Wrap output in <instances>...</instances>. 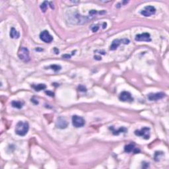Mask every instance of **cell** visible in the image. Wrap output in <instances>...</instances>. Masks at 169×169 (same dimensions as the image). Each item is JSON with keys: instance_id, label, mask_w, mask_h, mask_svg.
<instances>
[{"instance_id": "1", "label": "cell", "mask_w": 169, "mask_h": 169, "mask_svg": "<svg viewBox=\"0 0 169 169\" xmlns=\"http://www.w3.org/2000/svg\"><path fill=\"white\" fill-rule=\"evenodd\" d=\"M28 130H29V124L28 122L20 121L16 125L15 133L20 136H24L28 133Z\"/></svg>"}, {"instance_id": "2", "label": "cell", "mask_w": 169, "mask_h": 169, "mask_svg": "<svg viewBox=\"0 0 169 169\" xmlns=\"http://www.w3.org/2000/svg\"><path fill=\"white\" fill-rule=\"evenodd\" d=\"M18 56L22 61L24 62H28L30 60L29 51L26 48L21 47L18 52Z\"/></svg>"}, {"instance_id": "3", "label": "cell", "mask_w": 169, "mask_h": 169, "mask_svg": "<svg viewBox=\"0 0 169 169\" xmlns=\"http://www.w3.org/2000/svg\"><path fill=\"white\" fill-rule=\"evenodd\" d=\"M134 133L137 136L143 137L145 139H149L150 137V128L144 127L140 130H135Z\"/></svg>"}, {"instance_id": "4", "label": "cell", "mask_w": 169, "mask_h": 169, "mask_svg": "<svg viewBox=\"0 0 169 169\" xmlns=\"http://www.w3.org/2000/svg\"><path fill=\"white\" fill-rule=\"evenodd\" d=\"M72 124L75 128H82L83 126H84L85 121L82 117L77 116V115H74L72 117Z\"/></svg>"}, {"instance_id": "5", "label": "cell", "mask_w": 169, "mask_h": 169, "mask_svg": "<svg viewBox=\"0 0 169 169\" xmlns=\"http://www.w3.org/2000/svg\"><path fill=\"white\" fill-rule=\"evenodd\" d=\"M40 38L46 43H50L53 41V37L48 30H44L40 34Z\"/></svg>"}, {"instance_id": "6", "label": "cell", "mask_w": 169, "mask_h": 169, "mask_svg": "<svg viewBox=\"0 0 169 169\" xmlns=\"http://www.w3.org/2000/svg\"><path fill=\"white\" fill-rule=\"evenodd\" d=\"M155 12H156V9L155 7L148 5L145 7V8L141 11V14L145 17H150L151 15H154Z\"/></svg>"}, {"instance_id": "7", "label": "cell", "mask_w": 169, "mask_h": 169, "mask_svg": "<svg viewBox=\"0 0 169 169\" xmlns=\"http://www.w3.org/2000/svg\"><path fill=\"white\" fill-rule=\"evenodd\" d=\"M135 40L136 41H145V42H150L151 41V35L148 32H145L142 34H137L135 36Z\"/></svg>"}, {"instance_id": "8", "label": "cell", "mask_w": 169, "mask_h": 169, "mask_svg": "<svg viewBox=\"0 0 169 169\" xmlns=\"http://www.w3.org/2000/svg\"><path fill=\"white\" fill-rule=\"evenodd\" d=\"M119 98L123 102H131L133 100V98L131 93L128 92V91H123L122 92H121Z\"/></svg>"}, {"instance_id": "9", "label": "cell", "mask_w": 169, "mask_h": 169, "mask_svg": "<svg viewBox=\"0 0 169 169\" xmlns=\"http://www.w3.org/2000/svg\"><path fill=\"white\" fill-rule=\"evenodd\" d=\"M56 127L60 129H65L68 127V122L64 117H59L56 122Z\"/></svg>"}, {"instance_id": "10", "label": "cell", "mask_w": 169, "mask_h": 169, "mask_svg": "<svg viewBox=\"0 0 169 169\" xmlns=\"http://www.w3.org/2000/svg\"><path fill=\"white\" fill-rule=\"evenodd\" d=\"M165 96V94L163 92H157V93H150L148 95V99L151 101H155L161 99Z\"/></svg>"}, {"instance_id": "11", "label": "cell", "mask_w": 169, "mask_h": 169, "mask_svg": "<svg viewBox=\"0 0 169 169\" xmlns=\"http://www.w3.org/2000/svg\"><path fill=\"white\" fill-rule=\"evenodd\" d=\"M120 44H122V39H115L112 41V43L111 44L110 49V50H115L118 48L119 46L120 45Z\"/></svg>"}, {"instance_id": "12", "label": "cell", "mask_w": 169, "mask_h": 169, "mask_svg": "<svg viewBox=\"0 0 169 169\" xmlns=\"http://www.w3.org/2000/svg\"><path fill=\"white\" fill-rule=\"evenodd\" d=\"M110 130L112 131V133L114 135H119L120 133H126V132L128 131V130H127L126 128H124V127H122V128H120L118 130H115L114 127H110Z\"/></svg>"}, {"instance_id": "13", "label": "cell", "mask_w": 169, "mask_h": 169, "mask_svg": "<svg viewBox=\"0 0 169 169\" xmlns=\"http://www.w3.org/2000/svg\"><path fill=\"white\" fill-rule=\"evenodd\" d=\"M24 102L21 101H16V100H13L11 102V105L13 107L16 108L21 109L23 108L24 105Z\"/></svg>"}, {"instance_id": "14", "label": "cell", "mask_w": 169, "mask_h": 169, "mask_svg": "<svg viewBox=\"0 0 169 169\" xmlns=\"http://www.w3.org/2000/svg\"><path fill=\"white\" fill-rule=\"evenodd\" d=\"M10 37L11 38H19L20 37V34L17 30H16V29L11 28L10 30Z\"/></svg>"}, {"instance_id": "15", "label": "cell", "mask_w": 169, "mask_h": 169, "mask_svg": "<svg viewBox=\"0 0 169 169\" xmlns=\"http://www.w3.org/2000/svg\"><path fill=\"white\" fill-rule=\"evenodd\" d=\"M32 88H34L36 91H40L41 90H44L46 88V85L45 84H32L31 85Z\"/></svg>"}, {"instance_id": "16", "label": "cell", "mask_w": 169, "mask_h": 169, "mask_svg": "<svg viewBox=\"0 0 169 169\" xmlns=\"http://www.w3.org/2000/svg\"><path fill=\"white\" fill-rule=\"evenodd\" d=\"M135 149V145H133V144H129V145H126L125 147H124V151H125L126 153H131V152L134 153Z\"/></svg>"}, {"instance_id": "17", "label": "cell", "mask_w": 169, "mask_h": 169, "mask_svg": "<svg viewBox=\"0 0 169 169\" xmlns=\"http://www.w3.org/2000/svg\"><path fill=\"white\" fill-rule=\"evenodd\" d=\"M48 2L47 1H44L43 3L40 5V9H41L42 11L43 12V13H45V12L46 11L48 7Z\"/></svg>"}, {"instance_id": "18", "label": "cell", "mask_w": 169, "mask_h": 169, "mask_svg": "<svg viewBox=\"0 0 169 169\" xmlns=\"http://www.w3.org/2000/svg\"><path fill=\"white\" fill-rule=\"evenodd\" d=\"M49 68H50V69H52V70H54L55 72H58V71L61 70V69H62V67H61L60 66H59V65H56V64H54V65H51V66H49Z\"/></svg>"}, {"instance_id": "19", "label": "cell", "mask_w": 169, "mask_h": 169, "mask_svg": "<svg viewBox=\"0 0 169 169\" xmlns=\"http://www.w3.org/2000/svg\"><path fill=\"white\" fill-rule=\"evenodd\" d=\"M163 155V152H159V151H156L155 153V160L157 161V159L158 158H159L160 155Z\"/></svg>"}, {"instance_id": "20", "label": "cell", "mask_w": 169, "mask_h": 169, "mask_svg": "<svg viewBox=\"0 0 169 169\" xmlns=\"http://www.w3.org/2000/svg\"><path fill=\"white\" fill-rule=\"evenodd\" d=\"M98 29H99L98 25H94V26H92V28H91V30H92V31L93 32H96V31H98Z\"/></svg>"}, {"instance_id": "21", "label": "cell", "mask_w": 169, "mask_h": 169, "mask_svg": "<svg viewBox=\"0 0 169 169\" xmlns=\"http://www.w3.org/2000/svg\"><path fill=\"white\" fill-rule=\"evenodd\" d=\"M149 167V165L148 163H146V162H143L142 163V168L143 169H147Z\"/></svg>"}, {"instance_id": "22", "label": "cell", "mask_w": 169, "mask_h": 169, "mask_svg": "<svg viewBox=\"0 0 169 169\" xmlns=\"http://www.w3.org/2000/svg\"><path fill=\"white\" fill-rule=\"evenodd\" d=\"M45 93L46 94H48V96H54V93L53 92H52V91H50V90H46V91H45Z\"/></svg>"}, {"instance_id": "23", "label": "cell", "mask_w": 169, "mask_h": 169, "mask_svg": "<svg viewBox=\"0 0 169 169\" xmlns=\"http://www.w3.org/2000/svg\"><path fill=\"white\" fill-rule=\"evenodd\" d=\"M97 11L96 10H90L89 11V15H91V16H93V15H95L97 13Z\"/></svg>"}, {"instance_id": "24", "label": "cell", "mask_w": 169, "mask_h": 169, "mask_svg": "<svg viewBox=\"0 0 169 169\" xmlns=\"http://www.w3.org/2000/svg\"><path fill=\"white\" fill-rule=\"evenodd\" d=\"M71 56H71V55H70V54H64V55H62V58H65V59H70V58H71Z\"/></svg>"}, {"instance_id": "25", "label": "cell", "mask_w": 169, "mask_h": 169, "mask_svg": "<svg viewBox=\"0 0 169 169\" xmlns=\"http://www.w3.org/2000/svg\"><path fill=\"white\" fill-rule=\"evenodd\" d=\"M79 90H81V91H83V92H84V91H86V89L85 87H84L83 86H82V85H80V86H79Z\"/></svg>"}, {"instance_id": "26", "label": "cell", "mask_w": 169, "mask_h": 169, "mask_svg": "<svg viewBox=\"0 0 169 169\" xmlns=\"http://www.w3.org/2000/svg\"><path fill=\"white\" fill-rule=\"evenodd\" d=\"M54 51L55 54H59V50L58 48H54Z\"/></svg>"}, {"instance_id": "27", "label": "cell", "mask_w": 169, "mask_h": 169, "mask_svg": "<svg viewBox=\"0 0 169 169\" xmlns=\"http://www.w3.org/2000/svg\"><path fill=\"white\" fill-rule=\"evenodd\" d=\"M50 3V7H51V9H54V4H53V2H50V3Z\"/></svg>"}, {"instance_id": "28", "label": "cell", "mask_w": 169, "mask_h": 169, "mask_svg": "<svg viewBox=\"0 0 169 169\" xmlns=\"http://www.w3.org/2000/svg\"><path fill=\"white\" fill-rule=\"evenodd\" d=\"M96 52H100L99 54H103V55H104L106 54V52H104V51H103V50H96Z\"/></svg>"}, {"instance_id": "29", "label": "cell", "mask_w": 169, "mask_h": 169, "mask_svg": "<svg viewBox=\"0 0 169 169\" xmlns=\"http://www.w3.org/2000/svg\"><path fill=\"white\" fill-rule=\"evenodd\" d=\"M94 58L95 59V60H101V57L97 56H95L94 57Z\"/></svg>"}, {"instance_id": "30", "label": "cell", "mask_w": 169, "mask_h": 169, "mask_svg": "<svg viewBox=\"0 0 169 169\" xmlns=\"http://www.w3.org/2000/svg\"><path fill=\"white\" fill-rule=\"evenodd\" d=\"M106 26H107V24H106V23H103V25H102V28H105L106 27Z\"/></svg>"}, {"instance_id": "31", "label": "cell", "mask_w": 169, "mask_h": 169, "mask_svg": "<svg viewBox=\"0 0 169 169\" xmlns=\"http://www.w3.org/2000/svg\"><path fill=\"white\" fill-rule=\"evenodd\" d=\"M36 51H43V49L40 48H36Z\"/></svg>"}]
</instances>
